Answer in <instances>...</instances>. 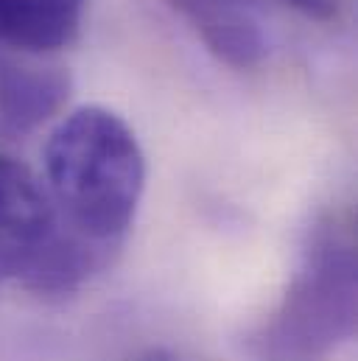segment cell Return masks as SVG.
<instances>
[{
    "instance_id": "2",
    "label": "cell",
    "mask_w": 358,
    "mask_h": 361,
    "mask_svg": "<svg viewBox=\"0 0 358 361\" xmlns=\"http://www.w3.org/2000/svg\"><path fill=\"white\" fill-rule=\"evenodd\" d=\"M356 334V235L353 221H319L285 294L244 339L264 361H314Z\"/></svg>"
},
{
    "instance_id": "6",
    "label": "cell",
    "mask_w": 358,
    "mask_h": 361,
    "mask_svg": "<svg viewBox=\"0 0 358 361\" xmlns=\"http://www.w3.org/2000/svg\"><path fill=\"white\" fill-rule=\"evenodd\" d=\"M87 0H0V48L48 56L82 28Z\"/></svg>"
},
{
    "instance_id": "8",
    "label": "cell",
    "mask_w": 358,
    "mask_h": 361,
    "mask_svg": "<svg viewBox=\"0 0 358 361\" xmlns=\"http://www.w3.org/2000/svg\"><path fill=\"white\" fill-rule=\"evenodd\" d=\"M137 361H177L168 350H149L146 356H140Z\"/></svg>"
},
{
    "instance_id": "1",
    "label": "cell",
    "mask_w": 358,
    "mask_h": 361,
    "mask_svg": "<svg viewBox=\"0 0 358 361\" xmlns=\"http://www.w3.org/2000/svg\"><path fill=\"white\" fill-rule=\"evenodd\" d=\"M45 180L65 233L109 261L146 188V157L132 126L106 106L70 112L45 143Z\"/></svg>"
},
{
    "instance_id": "3",
    "label": "cell",
    "mask_w": 358,
    "mask_h": 361,
    "mask_svg": "<svg viewBox=\"0 0 358 361\" xmlns=\"http://www.w3.org/2000/svg\"><path fill=\"white\" fill-rule=\"evenodd\" d=\"M106 261L65 233L45 185L0 154V280L39 294L76 291Z\"/></svg>"
},
{
    "instance_id": "5",
    "label": "cell",
    "mask_w": 358,
    "mask_h": 361,
    "mask_svg": "<svg viewBox=\"0 0 358 361\" xmlns=\"http://www.w3.org/2000/svg\"><path fill=\"white\" fill-rule=\"evenodd\" d=\"M207 51L230 68L247 71L266 56V34L252 0H168Z\"/></svg>"
},
{
    "instance_id": "7",
    "label": "cell",
    "mask_w": 358,
    "mask_h": 361,
    "mask_svg": "<svg viewBox=\"0 0 358 361\" xmlns=\"http://www.w3.org/2000/svg\"><path fill=\"white\" fill-rule=\"evenodd\" d=\"M280 3L319 23H331L339 14V0H280Z\"/></svg>"
},
{
    "instance_id": "4",
    "label": "cell",
    "mask_w": 358,
    "mask_h": 361,
    "mask_svg": "<svg viewBox=\"0 0 358 361\" xmlns=\"http://www.w3.org/2000/svg\"><path fill=\"white\" fill-rule=\"evenodd\" d=\"M68 92L65 68L0 48V135L23 137L34 132L62 109Z\"/></svg>"
}]
</instances>
